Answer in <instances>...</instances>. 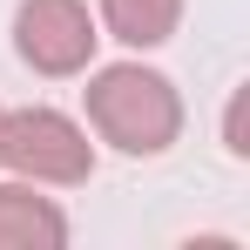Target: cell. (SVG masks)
<instances>
[{
  "label": "cell",
  "mask_w": 250,
  "mask_h": 250,
  "mask_svg": "<svg viewBox=\"0 0 250 250\" xmlns=\"http://www.w3.org/2000/svg\"><path fill=\"white\" fill-rule=\"evenodd\" d=\"M88 128L115 149V156H169L176 135H183V95L163 68L149 61H108V68H88L82 88Z\"/></svg>",
  "instance_id": "cell-1"
},
{
  "label": "cell",
  "mask_w": 250,
  "mask_h": 250,
  "mask_svg": "<svg viewBox=\"0 0 250 250\" xmlns=\"http://www.w3.org/2000/svg\"><path fill=\"white\" fill-rule=\"evenodd\" d=\"M0 169L27 176L41 189H82L95 176V142L75 115L27 102V108H0Z\"/></svg>",
  "instance_id": "cell-2"
},
{
  "label": "cell",
  "mask_w": 250,
  "mask_h": 250,
  "mask_svg": "<svg viewBox=\"0 0 250 250\" xmlns=\"http://www.w3.org/2000/svg\"><path fill=\"white\" fill-rule=\"evenodd\" d=\"M95 41H102V27H95L88 0H21L14 7V54L47 82L88 75Z\"/></svg>",
  "instance_id": "cell-3"
},
{
  "label": "cell",
  "mask_w": 250,
  "mask_h": 250,
  "mask_svg": "<svg viewBox=\"0 0 250 250\" xmlns=\"http://www.w3.org/2000/svg\"><path fill=\"white\" fill-rule=\"evenodd\" d=\"M68 244V216L54 196H41V183L7 176L0 183V250H61Z\"/></svg>",
  "instance_id": "cell-4"
},
{
  "label": "cell",
  "mask_w": 250,
  "mask_h": 250,
  "mask_svg": "<svg viewBox=\"0 0 250 250\" xmlns=\"http://www.w3.org/2000/svg\"><path fill=\"white\" fill-rule=\"evenodd\" d=\"M102 27H108V41L149 54V47L176 41V27H183V0H102Z\"/></svg>",
  "instance_id": "cell-5"
},
{
  "label": "cell",
  "mask_w": 250,
  "mask_h": 250,
  "mask_svg": "<svg viewBox=\"0 0 250 250\" xmlns=\"http://www.w3.org/2000/svg\"><path fill=\"white\" fill-rule=\"evenodd\" d=\"M223 149H230L237 163L250 156V142H244V88H237V95H230V108H223Z\"/></svg>",
  "instance_id": "cell-6"
}]
</instances>
